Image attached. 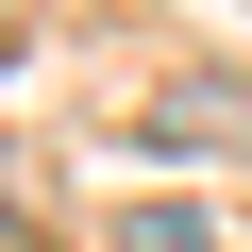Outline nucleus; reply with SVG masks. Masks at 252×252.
<instances>
[{
    "label": "nucleus",
    "mask_w": 252,
    "mask_h": 252,
    "mask_svg": "<svg viewBox=\"0 0 252 252\" xmlns=\"http://www.w3.org/2000/svg\"><path fill=\"white\" fill-rule=\"evenodd\" d=\"M118 252H219L202 202H118Z\"/></svg>",
    "instance_id": "f257e3e1"
},
{
    "label": "nucleus",
    "mask_w": 252,
    "mask_h": 252,
    "mask_svg": "<svg viewBox=\"0 0 252 252\" xmlns=\"http://www.w3.org/2000/svg\"><path fill=\"white\" fill-rule=\"evenodd\" d=\"M235 152H252V135H235Z\"/></svg>",
    "instance_id": "f03ea898"
}]
</instances>
